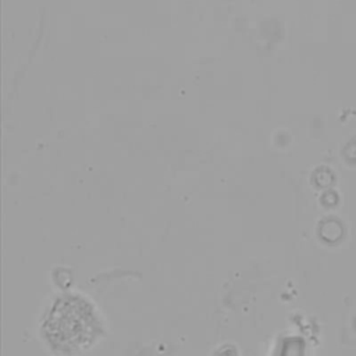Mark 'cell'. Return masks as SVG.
<instances>
[{"label": "cell", "mask_w": 356, "mask_h": 356, "mask_svg": "<svg viewBox=\"0 0 356 356\" xmlns=\"http://www.w3.org/2000/svg\"><path fill=\"white\" fill-rule=\"evenodd\" d=\"M278 356H305V342L295 337L284 339Z\"/></svg>", "instance_id": "2"}, {"label": "cell", "mask_w": 356, "mask_h": 356, "mask_svg": "<svg viewBox=\"0 0 356 356\" xmlns=\"http://www.w3.org/2000/svg\"><path fill=\"white\" fill-rule=\"evenodd\" d=\"M42 330L54 350L75 353L96 341L102 325L89 300L79 295H64L51 306Z\"/></svg>", "instance_id": "1"}, {"label": "cell", "mask_w": 356, "mask_h": 356, "mask_svg": "<svg viewBox=\"0 0 356 356\" xmlns=\"http://www.w3.org/2000/svg\"><path fill=\"white\" fill-rule=\"evenodd\" d=\"M218 356H232V352L231 350H220V355Z\"/></svg>", "instance_id": "3"}]
</instances>
